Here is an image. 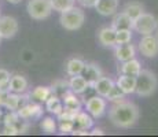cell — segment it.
Instances as JSON below:
<instances>
[{
  "label": "cell",
  "mask_w": 158,
  "mask_h": 137,
  "mask_svg": "<svg viewBox=\"0 0 158 137\" xmlns=\"http://www.w3.org/2000/svg\"><path fill=\"white\" fill-rule=\"evenodd\" d=\"M81 75H83V77L87 80L89 88H92L94 84H95V82L103 75V71H102V69L96 65V63H85Z\"/></svg>",
  "instance_id": "11"
},
{
  "label": "cell",
  "mask_w": 158,
  "mask_h": 137,
  "mask_svg": "<svg viewBox=\"0 0 158 137\" xmlns=\"http://www.w3.org/2000/svg\"><path fill=\"white\" fill-rule=\"evenodd\" d=\"M84 66H85V62L83 59H80V58H70L65 65L66 74L70 75V77L81 74L84 70Z\"/></svg>",
  "instance_id": "21"
},
{
  "label": "cell",
  "mask_w": 158,
  "mask_h": 137,
  "mask_svg": "<svg viewBox=\"0 0 158 137\" xmlns=\"http://www.w3.org/2000/svg\"><path fill=\"white\" fill-rule=\"evenodd\" d=\"M51 95H52V89H51L50 87H36L35 89L29 93V96L39 103H45V100Z\"/></svg>",
  "instance_id": "25"
},
{
  "label": "cell",
  "mask_w": 158,
  "mask_h": 137,
  "mask_svg": "<svg viewBox=\"0 0 158 137\" xmlns=\"http://www.w3.org/2000/svg\"><path fill=\"white\" fill-rule=\"evenodd\" d=\"M84 21H85L84 11L78 7H72L69 10L60 13V18H59L60 26L66 30H70V32L80 29L84 25Z\"/></svg>",
  "instance_id": "3"
},
{
  "label": "cell",
  "mask_w": 158,
  "mask_h": 137,
  "mask_svg": "<svg viewBox=\"0 0 158 137\" xmlns=\"http://www.w3.org/2000/svg\"><path fill=\"white\" fill-rule=\"evenodd\" d=\"M17 114L21 119H32V118H40L43 114V107L39 103H26L25 106L17 110Z\"/></svg>",
  "instance_id": "10"
},
{
  "label": "cell",
  "mask_w": 158,
  "mask_h": 137,
  "mask_svg": "<svg viewBox=\"0 0 158 137\" xmlns=\"http://www.w3.org/2000/svg\"><path fill=\"white\" fill-rule=\"evenodd\" d=\"M0 135H3V127L0 126Z\"/></svg>",
  "instance_id": "39"
},
{
  "label": "cell",
  "mask_w": 158,
  "mask_h": 137,
  "mask_svg": "<svg viewBox=\"0 0 158 137\" xmlns=\"http://www.w3.org/2000/svg\"><path fill=\"white\" fill-rule=\"evenodd\" d=\"M3 100H4V95H3V93H0V107L3 106Z\"/></svg>",
  "instance_id": "38"
},
{
  "label": "cell",
  "mask_w": 158,
  "mask_h": 137,
  "mask_svg": "<svg viewBox=\"0 0 158 137\" xmlns=\"http://www.w3.org/2000/svg\"><path fill=\"white\" fill-rule=\"evenodd\" d=\"M10 71H7L6 69H0V93L3 95L10 92Z\"/></svg>",
  "instance_id": "27"
},
{
  "label": "cell",
  "mask_w": 158,
  "mask_h": 137,
  "mask_svg": "<svg viewBox=\"0 0 158 137\" xmlns=\"http://www.w3.org/2000/svg\"><path fill=\"white\" fill-rule=\"evenodd\" d=\"M132 22L133 21L125 13L120 11V13H115L111 21V27L114 30H123V29H131L132 30Z\"/></svg>",
  "instance_id": "16"
},
{
  "label": "cell",
  "mask_w": 158,
  "mask_h": 137,
  "mask_svg": "<svg viewBox=\"0 0 158 137\" xmlns=\"http://www.w3.org/2000/svg\"><path fill=\"white\" fill-rule=\"evenodd\" d=\"M139 117H140L139 107L132 102L120 100L115 102V104H113L109 110V118L111 123L120 129H129L135 126L139 121Z\"/></svg>",
  "instance_id": "1"
},
{
  "label": "cell",
  "mask_w": 158,
  "mask_h": 137,
  "mask_svg": "<svg viewBox=\"0 0 158 137\" xmlns=\"http://www.w3.org/2000/svg\"><path fill=\"white\" fill-rule=\"evenodd\" d=\"M124 96H125V93L120 89V87H118L117 84H114V87L111 88V91L109 92L106 99H109L110 102H120V100L124 99Z\"/></svg>",
  "instance_id": "31"
},
{
  "label": "cell",
  "mask_w": 158,
  "mask_h": 137,
  "mask_svg": "<svg viewBox=\"0 0 158 137\" xmlns=\"http://www.w3.org/2000/svg\"><path fill=\"white\" fill-rule=\"evenodd\" d=\"M114 52L115 58H117L118 62H127L129 59H133L136 55V48L132 44L127 42V44H117L114 47Z\"/></svg>",
  "instance_id": "12"
},
{
  "label": "cell",
  "mask_w": 158,
  "mask_h": 137,
  "mask_svg": "<svg viewBox=\"0 0 158 137\" xmlns=\"http://www.w3.org/2000/svg\"><path fill=\"white\" fill-rule=\"evenodd\" d=\"M77 112H78L77 110H70V108L63 107V110L60 111V114L56 115V117H58V119L59 121H74Z\"/></svg>",
  "instance_id": "32"
},
{
  "label": "cell",
  "mask_w": 158,
  "mask_h": 137,
  "mask_svg": "<svg viewBox=\"0 0 158 137\" xmlns=\"http://www.w3.org/2000/svg\"><path fill=\"white\" fill-rule=\"evenodd\" d=\"M115 84L120 87V89L123 91L125 95H131L135 93V85H136V78L132 75H127V74H121L117 78Z\"/></svg>",
  "instance_id": "17"
},
{
  "label": "cell",
  "mask_w": 158,
  "mask_h": 137,
  "mask_svg": "<svg viewBox=\"0 0 158 137\" xmlns=\"http://www.w3.org/2000/svg\"><path fill=\"white\" fill-rule=\"evenodd\" d=\"M120 70H121V74H127V75L136 77V75L140 73L142 66H140V62L133 58V59H129V60H127V62H123Z\"/></svg>",
  "instance_id": "22"
},
{
  "label": "cell",
  "mask_w": 158,
  "mask_h": 137,
  "mask_svg": "<svg viewBox=\"0 0 158 137\" xmlns=\"http://www.w3.org/2000/svg\"><path fill=\"white\" fill-rule=\"evenodd\" d=\"M106 107H107V103H106L105 97L96 95V96H91L89 99L85 102V108L87 112L91 114L94 118H101L103 117V114L106 112Z\"/></svg>",
  "instance_id": "6"
},
{
  "label": "cell",
  "mask_w": 158,
  "mask_h": 137,
  "mask_svg": "<svg viewBox=\"0 0 158 137\" xmlns=\"http://www.w3.org/2000/svg\"><path fill=\"white\" fill-rule=\"evenodd\" d=\"M78 3H80L83 7H87V8H94L96 4V2L98 0H77Z\"/></svg>",
  "instance_id": "35"
},
{
  "label": "cell",
  "mask_w": 158,
  "mask_h": 137,
  "mask_svg": "<svg viewBox=\"0 0 158 137\" xmlns=\"http://www.w3.org/2000/svg\"><path fill=\"white\" fill-rule=\"evenodd\" d=\"M2 117H3V114H2V111H0V122H2Z\"/></svg>",
  "instance_id": "40"
},
{
  "label": "cell",
  "mask_w": 158,
  "mask_h": 137,
  "mask_svg": "<svg viewBox=\"0 0 158 137\" xmlns=\"http://www.w3.org/2000/svg\"><path fill=\"white\" fill-rule=\"evenodd\" d=\"M74 3H76V0H51L52 10L58 11V13H63V11L74 7Z\"/></svg>",
  "instance_id": "28"
},
{
  "label": "cell",
  "mask_w": 158,
  "mask_h": 137,
  "mask_svg": "<svg viewBox=\"0 0 158 137\" xmlns=\"http://www.w3.org/2000/svg\"><path fill=\"white\" fill-rule=\"evenodd\" d=\"M68 84H69V89H70L73 93H76V95H81V93H84L88 88H89L87 80L81 74L70 77Z\"/></svg>",
  "instance_id": "15"
},
{
  "label": "cell",
  "mask_w": 158,
  "mask_h": 137,
  "mask_svg": "<svg viewBox=\"0 0 158 137\" xmlns=\"http://www.w3.org/2000/svg\"><path fill=\"white\" fill-rule=\"evenodd\" d=\"M58 127H59V132L62 133V135H69V133H72L73 129H74V122H73V121H60Z\"/></svg>",
  "instance_id": "34"
},
{
  "label": "cell",
  "mask_w": 158,
  "mask_h": 137,
  "mask_svg": "<svg viewBox=\"0 0 158 137\" xmlns=\"http://www.w3.org/2000/svg\"><path fill=\"white\" fill-rule=\"evenodd\" d=\"M158 22L153 14L143 13L140 14L138 18H135L132 22V29L136 30L139 34L142 36H147V34H153V32L157 29Z\"/></svg>",
  "instance_id": "5"
},
{
  "label": "cell",
  "mask_w": 158,
  "mask_h": 137,
  "mask_svg": "<svg viewBox=\"0 0 158 137\" xmlns=\"http://www.w3.org/2000/svg\"><path fill=\"white\" fill-rule=\"evenodd\" d=\"M0 41H2V37H0Z\"/></svg>",
  "instance_id": "41"
},
{
  "label": "cell",
  "mask_w": 158,
  "mask_h": 137,
  "mask_svg": "<svg viewBox=\"0 0 158 137\" xmlns=\"http://www.w3.org/2000/svg\"><path fill=\"white\" fill-rule=\"evenodd\" d=\"M28 89V80L21 74H14L10 78V92L25 93Z\"/></svg>",
  "instance_id": "19"
},
{
  "label": "cell",
  "mask_w": 158,
  "mask_h": 137,
  "mask_svg": "<svg viewBox=\"0 0 158 137\" xmlns=\"http://www.w3.org/2000/svg\"><path fill=\"white\" fill-rule=\"evenodd\" d=\"M19 25L18 21L10 15L0 17V37L2 38H13L18 33Z\"/></svg>",
  "instance_id": "7"
},
{
  "label": "cell",
  "mask_w": 158,
  "mask_h": 137,
  "mask_svg": "<svg viewBox=\"0 0 158 137\" xmlns=\"http://www.w3.org/2000/svg\"><path fill=\"white\" fill-rule=\"evenodd\" d=\"M132 40V30L131 29H123L115 30V45L117 44H127Z\"/></svg>",
  "instance_id": "30"
},
{
  "label": "cell",
  "mask_w": 158,
  "mask_h": 137,
  "mask_svg": "<svg viewBox=\"0 0 158 137\" xmlns=\"http://www.w3.org/2000/svg\"><path fill=\"white\" fill-rule=\"evenodd\" d=\"M94 8L98 11V14L103 15V17H110L117 13L118 0H98Z\"/></svg>",
  "instance_id": "13"
},
{
  "label": "cell",
  "mask_w": 158,
  "mask_h": 137,
  "mask_svg": "<svg viewBox=\"0 0 158 137\" xmlns=\"http://www.w3.org/2000/svg\"><path fill=\"white\" fill-rule=\"evenodd\" d=\"M8 3H11V4H18V3H21L22 0H7Z\"/></svg>",
  "instance_id": "37"
},
{
  "label": "cell",
  "mask_w": 158,
  "mask_h": 137,
  "mask_svg": "<svg viewBox=\"0 0 158 137\" xmlns=\"http://www.w3.org/2000/svg\"><path fill=\"white\" fill-rule=\"evenodd\" d=\"M74 129H84V130H89L94 127V119L91 115H88L84 111H78L77 115L74 118Z\"/></svg>",
  "instance_id": "20"
},
{
  "label": "cell",
  "mask_w": 158,
  "mask_h": 137,
  "mask_svg": "<svg viewBox=\"0 0 158 137\" xmlns=\"http://www.w3.org/2000/svg\"><path fill=\"white\" fill-rule=\"evenodd\" d=\"M40 129L43 130L44 133H47V135H52V133L56 132V122L54 118L51 117H45L41 119L40 122Z\"/></svg>",
  "instance_id": "29"
},
{
  "label": "cell",
  "mask_w": 158,
  "mask_h": 137,
  "mask_svg": "<svg viewBox=\"0 0 158 137\" xmlns=\"http://www.w3.org/2000/svg\"><path fill=\"white\" fill-rule=\"evenodd\" d=\"M45 110L54 115H59L60 111L63 110V102L59 96L52 93L47 100H45Z\"/></svg>",
  "instance_id": "23"
},
{
  "label": "cell",
  "mask_w": 158,
  "mask_h": 137,
  "mask_svg": "<svg viewBox=\"0 0 158 137\" xmlns=\"http://www.w3.org/2000/svg\"><path fill=\"white\" fill-rule=\"evenodd\" d=\"M21 121L19 115L17 114V111H10L8 114L4 115V119H3V123L4 125H17Z\"/></svg>",
  "instance_id": "33"
},
{
  "label": "cell",
  "mask_w": 158,
  "mask_h": 137,
  "mask_svg": "<svg viewBox=\"0 0 158 137\" xmlns=\"http://www.w3.org/2000/svg\"><path fill=\"white\" fill-rule=\"evenodd\" d=\"M135 93L140 97H148L156 93L158 88V78L151 70L142 69L140 73L136 75Z\"/></svg>",
  "instance_id": "2"
},
{
  "label": "cell",
  "mask_w": 158,
  "mask_h": 137,
  "mask_svg": "<svg viewBox=\"0 0 158 137\" xmlns=\"http://www.w3.org/2000/svg\"><path fill=\"white\" fill-rule=\"evenodd\" d=\"M98 40L103 47H115V30L113 27H102L98 33Z\"/></svg>",
  "instance_id": "18"
},
{
  "label": "cell",
  "mask_w": 158,
  "mask_h": 137,
  "mask_svg": "<svg viewBox=\"0 0 158 137\" xmlns=\"http://www.w3.org/2000/svg\"><path fill=\"white\" fill-rule=\"evenodd\" d=\"M139 52L146 58H154L158 55V37L153 34L143 36L139 42Z\"/></svg>",
  "instance_id": "8"
},
{
  "label": "cell",
  "mask_w": 158,
  "mask_h": 137,
  "mask_svg": "<svg viewBox=\"0 0 158 137\" xmlns=\"http://www.w3.org/2000/svg\"><path fill=\"white\" fill-rule=\"evenodd\" d=\"M121 11L125 13L133 21L135 18H138L140 14L144 13V7H143V4L139 3V2H129V3H127V4L124 6Z\"/></svg>",
  "instance_id": "24"
},
{
  "label": "cell",
  "mask_w": 158,
  "mask_h": 137,
  "mask_svg": "<svg viewBox=\"0 0 158 137\" xmlns=\"http://www.w3.org/2000/svg\"><path fill=\"white\" fill-rule=\"evenodd\" d=\"M114 84H115V82L111 80V78L102 75V77L99 78L95 84H94L92 89L96 92V95H99V96H102V97H105V99H106L107 95H109V92L111 91V88L114 87Z\"/></svg>",
  "instance_id": "14"
},
{
  "label": "cell",
  "mask_w": 158,
  "mask_h": 137,
  "mask_svg": "<svg viewBox=\"0 0 158 137\" xmlns=\"http://www.w3.org/2000/svg\"><path fill=\"white\" fill-rule=\"evenodd\" d=\"M60 99H62V102H63V107L70 108V110H77V111H80V110H81L80 99H77L76 93H73L70 89H69L65 95L60 97Z\"/></svg>",
  "instance_id": "26"
},
{
  "label": "cell",
  "mask_w": 158,
  "mask_h": 137,
  "mask_svg": "<svg viewBox=\"0 0 158 137\" xmlns=\"http://www.w3.org/2000/svg\"><path fill=\"white\" fill-rule=\"evenodd\" d=\"M29 95H22V93H14L8 92L4 95V100H3V106L8 110V111H17L19 107L25 106L29 103Z\"/></svg>",
  "instance_id": "9"
},
{
  "label": "cell",
  "mask_w": 158,
  "mask_h": 137,
  "mask_svg": "<svg viewBox=\"0 0 158 137\" xmlns=\"http://www.w3.org/2000/svg\"><path fill=\"white\" fill-rule=\"evenodd\" d=\"M89 135L91 136H103L105 135V132H103L102 129H98V127H95V129H92V132H89Z\"/></svg>",
  "instance_id": "36"
},
{
  "label": "cell",
  "mask_w": 158,
  "mask_h": 137,
  "mask_svg": "<svg viewBox=\"0 0 158 137\" xmlns=\"http://www.w3.org/2000/svg\"><path fill=\"white\" fill-rule=\"evenodd\" d=\"M26 11L32 19L43 21L47 19L54 10L51 6V0H29L26 4Z\"/></svg>",
  "instance_id": "4"
}]
</instances>
